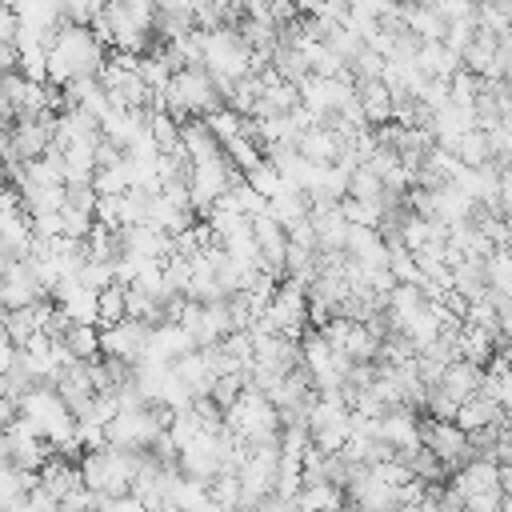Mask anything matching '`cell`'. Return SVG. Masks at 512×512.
Returning a JSON list of instances; mask_svg holds the SVG:
<instances>
[{
    "mask_svg": "<svg viewBox=\"0 0 512 512\" xmlns=\"http://www.w3.org/2000/svg\"><path fill=\"white\" fill-rule=\"evenodd\" d=\"M104 52L108 48L92 36L88 24H56V32L48 40V56H44V80L64 88L68 80L100 76Z\"/></svg>",
    "mask_w": 512,
    "mask_h": 512,
    "instance_id": "6da1fadb",
    "label": "cell"
},
{
    "mask_svg": "<svg viewBox=\"0 0 512 512\" xmlns=\"http://www.w3.org/2000/svg\"><path fill=\"white\" fill-rule=\"evenodd\" d=\"M144 344H148V324H144V320L120 316L116 324L100 328V352H104V356H120V360L136 364V360L144 356Z\"/></svg>",
    "mask_w": 512,
    "mask_h": 512,
    "instance_id": "7a4b0ae2",
    "label": "cell"
},
{
    "mask_svg": "<svg viewBox=\"0 0 512 512\" xmlns=\"http://www.w3.org/2000/svg\"><path fill=\"white\" fill-rule=\"evenodd\" d=\"M48 296V288L36 280L32 264L28 260H8V268L0 272V308H20V304H32Z\"/></svg>",
    "mask_w": 512,
    "mask_h": 512,
    "instance_id": "3957f363",
    "label": "cell"
},
{
    "mask_svg": "<svg viewBox=\"0 0 512 512\" xmlns=\"http://www.w3.org/2000/svg\"><path fill=\"white\" fill-rule=\"evenodd\" d=\"M480 380H484V368L472 364V360H464V356H456V360H448V364L440 368V380H436V384H440L452 400H464V396L480 392Z\"/></svg>",
    "mask_w": 512,
    "mask_h": 512,
    "instance_id": "277c9868",
    "label": "cell"
},
{
    "mask_svg": "<svg viewBox=\"0 0 512 512\" xmlns=\"http://www.w3.org/2000/svg\"><path fill=\"white\" fill-rule=\"evenodd\" d=\"M268 216H272L280 228H288V224L304 220V216H308V192L284 180V184H280V188L268 196Z\"/></svg>",
    "mask_w": 512,
    "mask_h": 512,
    "instance_id": "5b68a950",
    "label": "cell"
},
{
    "mask_svg": "<svg viewBox=\"0 0 512 512\" xmlns=\"http://www.w3.org/2000/svg\"><path fill=\"white\" fill-rule=\"evenodd\" d=\"M60 344H64L76 360H88V356L100 352V328H96V324H84V320H72V324L64 328Z\"/></svg>",
    "mask_w": 512,
    "mask_h": 512,
    "instance_id": "8992f818",
    "label": "cell"
},
{
    "mask_svg": "<svg viewBox=\"0 0 512 512\" xmlns=\"http://www.w3.org/2000/svg\"><path fill=\"white\" fill-rule=\"evenodd\" d=\"M344 196H352V200H368V204H380V196H384V180H380V172H372L368 164H356V168L348 172Z\"/></svg>",
    "mask_w": 512,
    "mask_h": 512,
    "instance_id": "52a82bcc",
    "label": "cell"
},
{
    "mask_svg": "<svg viewBox=\"0 0 512 512\" xmlns=\"http://www.w3.org/2000/svg\"><path fill=\"white\" fill-rule=\"evenodd\" d=\"M124 316V284H104L96 292V328H108Z\"/></svg>",
    "mask_w": 512,
    "mask_h": 512,
    "instance_id": "ba28073f",
    "label": "cell"
},
{
    "mask_svg": "<svg viewBox=\"0 0 512 512\" xmlns=\"http://www.w3.org/2000/svg\"><path fill=\"white\" fill-rule=\"evenodd\" d=\"M16 24H20V16L0 0V40H12L16 36Z\"/></svg>",
    "mask_w": 512,
    "mask_h": 512,
    "instance_id": "9c48e42d",
    "label": "cell"
},
{
    "mask_svg": "<svg viewBox=\"0 0 512 512\" xmlns=\"http://www.w3.org/2000/svg\"><path fill=\"white\" fill-rule=\"evenodd\" d=\"M12 352H16V344H12L8 336H0V372L12 364Z\"/></svg>",
    "mask_w": 512,
    "mask_h": 512,
    "instance_id": "30bf717a",
    "label": "cell"
},
{
    "mask_svg": "<svg viewBox=\"0 0 512 512\" xmlns=\"http://www.w3.org/2000/svg\"><path fill=\"white\" fill-rule=\"evenodd\" d=\"M16 120V112H12V104H8V96L0 92V128H8Z\"/></svg>",
    "mask_w": 512,
    "mask_h": 512,
    "instance_id": "8fae6325",
    "label": "cell"
},
{
    "mask_svg": "<svg viewBox=\"0 0 512 512\" xmlns=\"http://www.w3.org/2000/svg\"><path fill=\"white\" fill-rule=\"evenodd\" d=\"M232 4H240V8H248V4H252V0H232Z\"/></svg>",
    "mask_w": 512,
    "mask_h": 512,
    "instance_id": "7c38bea8",
    "label": "cell"
}]
</instances>
